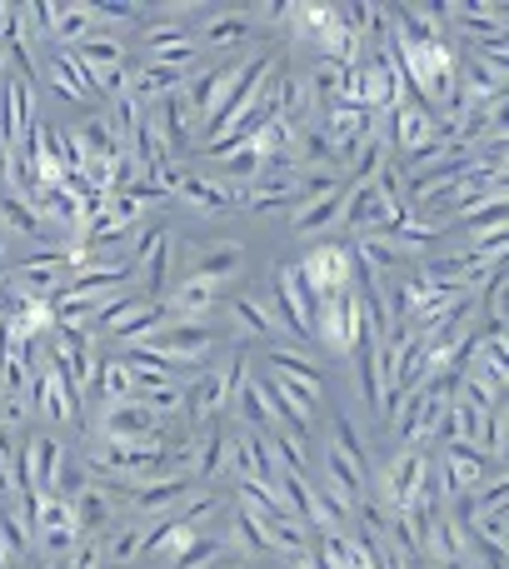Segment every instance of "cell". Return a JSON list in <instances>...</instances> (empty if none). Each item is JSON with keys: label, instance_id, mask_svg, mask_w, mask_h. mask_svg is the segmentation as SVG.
<instances>
[{"label": "cell", "instance_id": "6da1fadb", "mask_svg": "<svg viewBox=\"0 0 509 569\" xmlns=\"http://www.w3.org/2000/svg\"><path fill=\"white\" fill-rule=\"evenodd\" d=\"M140 345L156 350V355H166L170 365H180L186 380H196V375L210 365V355L220 350V335L210 330V325H196V320H170L166 330H156L150 340H140Z\"/></svg>", "mask_w": 509, "mask_h": 569}, {"label": "cell", "instance_id": "7a4b0ae2", "mask_svg": "<svg viewBox=\"0 0 509 569\" xmlns=\"http://www.w3.org/2000/svg\"><path fill=\"white\" fill-rule=\"evenodd\" d=\"M265 70H270V56H250V60H240L236 80H230L226 96H220V100H216V110L206 116V126H200V140H196V146H210V140H220L240 116H246V110L255 106V96H260Z\"/></svg>", "mask_w": 509, "mask_h": 569}, {"label": "cell", "instance_id": "3957f363", "mask_svg": "<svg viewBox=\"0 0 509 569\" xmlns=\"http://www.w3.org/2000/svg\"><path fill=\"white\" fill-rule=\"evenodd\" d=\"M315 335L325 340V350H330L335 360H350L355 345L365 340V315H360V300H355V290L320 300V315H315Z\"/></svg>", "mask_w": 509, "mask_h": 569}, {"label": "cell", "instance_id": "277c9868", "mask_svg": "<svg viewBox=\"0 0 509 569\" xmlns=\"http://www.w3.org/2000/svg\"><path fill=\"white\" fill-rule=\"evenodd\" d=\"M350 246H340V240H325V246H310L300 256V276L310 284L315 300H330V295H345L350 290Z\"/></svg>", "mask_w": 509, "mask_h": 569}, {"label": "cell", "instance_id": "5b68a950", "mask_svg": "<svg viewBox=\"0 0 509 569\" xmlns=\"http://www.w3.org/2000/svg\"><path fill=\"white\" fill-rule=\"evenodd\" d=\"M425 460H430V450H420V445H405V450L395 455V460L380 470V505H385V510H390V515L410 510L415 490H420Z\"/></svg>", "mask_w": 509, "mask_h": 569}, {"label": "cell", "instance_id": "8992f818", "mask_svg": "<svg viewBox=\"0 0 509 569\" xmlns=\"http://www.w3.org/2000/svg\"><path fill=\"white\" fill-rule=\"evenodd\" d=\"M86 435H100V440H156V435H166V420L150 415L140 400H126V405H106L100 425H90Z\"/></svg>", "mask_w": 509, "mask_h": 569}, {"label": "cell", "instance_id": "52a82bcc", "mask_svg": "<svg viewBox=\"0 0 509 569\" xmlns=\"http://www.w3.org/2000/svg\"><path fill=\"white\" fill-rule=\"evenodd\" d=\"M226 470H236V480H260L270 485L275 475H280V465H275L270 445H265V435L255 430H230L226 435Z\"/></svg>", "mask_w": 509, "mask_h": 569}, {"label": "cell", "instance_id": "ba28073f", "mask_svg": "<svg viewBox=\"0 0 509 569\" xmlns=\"http://www.w3.org/2000/svg\"><path fill=\"white\" fill-rule=\"evenodd\" d=\"M385 126V150H400V156H410V150H420L425 140H435V110L425 106H410V100H400L395 110H385L380 116Z\"/></svg>", "mask_w": 509, "mask_h": 569}, {"label": "cell", "instance_id": "9c48e42d", "mask_svg": "<svg viewBox=\"0 0 509 569\" xmlns=\"http://www.w3.org/2000/svg\"><path fill=\"white\" fill-rule=\"evenodd\" d=\"M176 196L186 200L190 216H200V220H216V216H226V210L240 206V190L226 186L220 176H210V170H186V180H180Z\"/></svg>", "mask_w": 509, "mask_h": 569}, {"label": "cell", "instance_id": "30bf717a", "mask_svg": "<svg viewBox=\"0 0 509 569\" xmlns=\"http://www.w3.org/2000/svg\"><path fill=\"white\" fill-rule=\"evenodd\" d=\"M440 470H445V485H450V495H470V490H480L485 480H490V470L495 465L480 455V445H470V440H455V445H445L440 455Z\"/></svg>", "mask_w": 509, "mask_h": 569}, {"label": "cell", "instance_id": "8fae6325", "mask_svg": "<svg viewBox=\"0 0 509 569\" xmlns=\"http://www.w3.org/2000/svg\"><path fill=\"white\" fill-rule=\"evenodd\" d=\"M46 80H50V96L66 100V106H86V100H96L90 70H86V60H80L76 50H56L50 66H46Z\"/></svg>", "mask_w": 509, "mask_h": 569}, {"label": "cell", "instance_id": "7c38bea8", "mask_svg": "<svg viewBox=\"0 0 509 569\" xmlns=\"http://www.w3.org/2000/svg\"><path fill=\"white\" fill-rule=\"evenodd\" d=\"M180 500H190V475H156L146 485H130V510L136 515H170L180 510Z\"/></svg>", "mask_w": 509, "mask_h": 569}, {"label": "cell", "instance_id": "4fadbf2b", "mask_svg": "<svg viewBox=\"0 0 509 569\" xmlns=\"http://www.w3.org/2000/svg\"><path fill=\"white\" fill-rule=\"evenodd\" d=\"M330 450L340 455V460H350V470L360 475V480L375 490V460H370V445H365L360 425H355L345 410H335V415H330Z\"/></svg>", "mask_w": 509, "mask_h": 569}, {"label": "cell", "instance_id": "5bb4252c", "mask_svg": "<svg viewBox=\"0 0 509 569\" xmlns=\"http://www.w3.org/2000/svg\"><path fill=\"white\" fill-rule=\"evenodd\" d=\"M20 445H26L30 485H36V495H50V485H56L60 460H66V445H60L50 430H30V435H20Z\"/></svg>", "mask_w": 509, "mask_h": 569}, {"label": "cell", "instance_id": "9a60e30c", "mask_svg": "<svg viewBox=\"0 0 509 569\" xmlns=\"http://www.w3.org/2000/svg\"><path fill=\"white\" fill-rule=\"evenodd\" d=\"M226 410H230L226 375H220V370H200L196 380L186 385V415H190V425H206V420H216V415H226Z\"/></svg>", "mask_w": 509, "mask_h": 569}, {"label": "cell", "instance_id": "2e32d148", "mask_svg": "<svg viewBox=\"0 0 509 569\" xmlns=\"http://www.w3.org/2000/svg\"><path fill=\"white\" fill-rule=\"evenodd\" d=\"M230 325H236V335H250V340H280V325H275L270 305L255 290L230 295Z\"/></svg>", "mask_w": 509, "mask_h": 569}, {"label": "cell", "instance_id": "e0dca14e", "mask_svg": "<svg viewBox=\"0 0 509 569\" xmlns=\"http://www.w3.org/2000/svg\"><path fill=\"white\" fill-rule=\"evenodd\" d=\"M246 240H216V246H206L200 250V260H196V270L190 276H200V280H210V284H230L246 270Z\"/></svg>", "mask_w": 509, "mask_h": 569}, {"label": "cell", "instance_id": "ac0fdd59", "mask_svg": "<svg viewBox=\"0 0 509 569\" xmlns=\"http://www.w3.org/2000/svg\"><path fill=\"white\" fill-rule=\"evenodd\" d=\"M440 410H445L440 400H430L425 390H410V395H405V405H400V415H395V435H400L405 445L430 440V430H435V420H440Z\"/></svg>", "mask_w": 509, "mask_h": 569}, {"label": "cell", "instance_id": "d6986e66", "mask_svg": "<svg viewBox=\"0 0 509 569\" xmlns=\"http://www.w3.org/2000/svg\"><path fill=\"white\" fill-rule=\"evenodd\" d=\"M166 305H170V315H176V320L206 325V315L220 305V284H210V280H200V276H186Z\"/></svg>", "mask_w": 509, "mask_h": 569}, {"label": "cell", "instance_id": "ffe728a7", "mask_svg": "<svg viewBox=\"0 0 509 569\" xmlns=\"http://www.w3.org/2000/svg\"><path fill=\"white\" fill-rule=\"evenodd\" d=\"M170 320H176V315H170L166 300H146V305H136V310H130L120 325H110L106 335H110V340H120V345H140V340H150L156 330H166Z\"/></svg>", "mask_w": 509, "mask_h": 569}, {"label": "cell", "instance_id": "44dd1931", "mask_svg": "<svg viewBox=\"0 0 509 569\" xmlns=\"http://www.w3.org/2000/svg\"><path fill=\"white\" fill-rule=\"evenodd\" d=\"M150 110V120H156V130H160V146L170 150V156H180V150H190V110H186V96H170V100H160V106H146Z\"/></svg>", "mask_w": 509, "mask_h": 569}, {"label": "cell", "instance_id": "7402d4cb", "mask_svg": "<svg viewBox=\"0 0 509 569\" xmlns=\"http://www.w3.org/2000/svg\"><path fill=\"white\" fill-rule=\"evenodd\" d=\"M186 86H190V76H180V70L140 66V70H130V90H126V96H136L140 106H160V100L180 96Z\"/></svg>", "mask_w": 509, "mask_h": 569}, {"label": "cell", "instance_id": "603a6c76", "mask_svg": "<svg viewBox=\"0 0 509 569\" xmlns=\"http://www.w3.org/2000/svg\"><path fill=\"white\" fill-rule=\"evenodd\" d=\"M76 140H80L86 166H110L116 156H126V140L116 136V126H110L106 116H90L86 126H76Z\"/></svg>", "mask_w": 509, "mask_h": 569}, {"label": "cell", "instance_id": "cb8c5ba5", "mask_svg": "<svg viewBox=\"0 0 509 569\" xmlns=\"http://www.w3.org/2000/svg\"><path fill=\"white\" fill-rule=\"evenodd\" d=\"M86 395H96L100 405H126V400H136V375H130L126 360H116V355H100L96 380H90Z\"/></svg>", "mask_w": 509, "mask_h": 569}, {"label": "cell", "instance_id": "d4e9b609", "mask_svg": "<svg viewBox=\"0 0 509 569\" xmlns=\"http://www.w3.org/2000/svg\"><path fill=\"white\" fill-rule=\"evenodd\" d=\"M255 36V20L246 16V10H220V6H210L206 10V46L210 50H226V46H246V40Z\"/></svg>", "mask_w": 509, "mask_h": 569}, {"label": "cell", "instance_id": "484cf974", "mask_svg": "<svg viewBox=\"0 0 509 569\" xmlns=\"http://www.w3.org/2000/svg\"><path fill=\"white\" fill-rule=\"evenodd\" d=\"M236 70H240V60H230V66H216V70H206V76L190 80V86L180 90L190 116H210V110H216V100L226 96V86L236 80Z\"/></svg>", "mask_w": 509, "mask_h": 569}, {"label": "cell", "instance_id": "4316f807", "mask_svg": "<svg viewBox=\"0 0 509 569\" xmlns=\"http://www.w3.org/2000/svg\"><path fill=\"white\" fill-rule=\"evenodd\" d=\"M355 370H360V400L370 415H380V395H385V365H380V350H375V340L365 335L360 345H355Z\"/></svg>", "mask_w": 509, "mask_h": 569}, {"label": "cell", "instance_id": "83f0119b", "mask_svg": "<svg viewBox=\"0 0 509 569\" xmlns=\"http://www.w3.org/2000/svg\"><path fill=\"white\" fill-rule=\"evenodd\" d=\"M320 465H325V480H330V485H325V490H330V495H335V500H340V505H345V510H355V500H360V495H365V490H370V485H365V480H360V475H355V470H350V460H340V455H335V450H330V445H325Z\"/></svg>", "mask_w": 509, "mask_h": 569}, {"label": "cell", "instance_id": "f1b7e54d", "mask_svg": "<svg viewBox=\"0 0 509 569\" xmlns=\"http://www.w3.org/2000/svg\"><path fill=\"white\" fill-rule=\"evenodd\" d=\"M265 535H270V550L285 555V560H300V555H310L315 545V530L305 520H290V515H280V520L265 525Z\"/></svg>", "mask_w": 509, "mask_h": 569}, {"label": "cell", "instance_id": "f546056e", "mask_svg": "<svg viewBox=\"0 0 509 569\" xmlns=\"http://www.w3.org/2000/svg\"><path fill=\"white\" fill-rule=\"evenodd\" d=\"M0 226H6L10 236L46 240V226H40L36 200H20V196H10V190H0Z\"/></svg>", "mask_w": 509, "mask_h": 569}, {"label": "cell", "instance_id": "4dcf8cb0", "mask_svg": "<svg viewBox=\"0 0 509 569\" xmlns=\"http://www.w3.org/2000/svg\"><path fill=\"white\" fill-rule=\"evenodd\" d=\"M146 525L140 520H126L116 535H106V569H126V565H136L140 555H146Z\"/></svg>", "mask_w": 509, "mask_h": 569}, {"label": "cell", "instance_id": "1f68e13d", "mask_svg": "<svg viewBox=\"0 0 509 569\" xmlns=\"http://www.w3.org/2000/svg\"><path fill=\"white\" fill-rule=\"evenodd\" d=\"M86 36H96V10H90V0H80V6H60L50 40H60V50H76Z\"/></svg>", "mask_w": 509, "mask_h": 569}, {"label": "cell", "instance_id": "d6a6232c", "mask_svg": "<svg viewBox=\"0 0 509 569\" xmlns=\"http://www.w3.org/2000/svg\"><path fill=\"white\" fill-rule=\"evenodd\" d=\"M265 445H270V455H275V465H280L285 475H300V480H310V445L305 440H295L290 430H270L265 435Z\"/></svg>", "mask_w": 509, "mask_h": 569}, {"label": "cell", "instance_id": "836d02e7", "mask_svg": "<svg viewBox=\"0 0 509 569\" xmlns=\"http://www.w3.org/2000/svg\"><path fill=\"white\" fill-rule=\"evenodd\" d=\"M176 250H180V240L176 236H166L156 250L146 256V266H140V284H146V295H166V284H170V266H176Z\"/></svg>", "mask_w": 509, "mask_h": 569}, {"label": "cell", "instance_id": "e575fe53", "mask_svg": "<svg viewBox=\"0 0 509 569\" xmlns=\"http://www.w3.org/2000/svg\"><path fill=\"white\" fill-rule=\"evenodd\" d=\"M385 160H390V150H385V140H380V136H370L360 150H355L350 160H345V176H340V180H345V186H365V180H375V176H380V166H385Z\"/></svg>", "mask_w": 509, "mask_h": 569}, {"label": "cell", "instance_id": "d590c367", "mask_svg": "<svg viewBox=\"0 0 509 569\" xmlns=\"http://www.w3.org/2000/svg\"><path fill=\"white\" fill-rule=\"evenodd\" d=\"M275 390H280V400L290 405L305 425H310V415L325 405V385H305V380H290V375H275Z\"/></svg>", "mask_w": 509, "mask_h": 569}, {"label": "cell", "instance_id": "8d00e7d4", "mask_svg": "<svg viewBox=\"0 0 509 569\" xmlns=\"http://www.w3.org/2000/svg\"><path fill=\"white\" fill-rule=\"evenodd\" d=\"M216 565H226V540H216V535H196V540L170 560V569H216Z\"/></svg>", "mask_w": 509, "mask_h": 569}, {"label": "cell", "instance_id": "74e56055", "mask_svg": "<svg viewBox=\"0 0 509 569\" xmlns=\"http://www.w3.org/2000/svg\"><path fill=\"white\" fill-rule=\"evenodd\" d=\"M226 435L230 430H206V435H200V450H196V470H190V480H216V475H226Z\"/></svg>", "mask_w": 509, "mask_h": 569}, {"label": "cell", "instance_id": "f35d334b", "mask_svg": "<svg viewBox=\"0 0 509 569\" xmlns=\"http://www.w3.org/2000/svg\"><path fill=\"white\" fill-rule=\"evenodd\" d=\"M230 530H236V545L246 555H270V535H265V520H255L246 505H230Z\"/></svg>", "mask_w": 509, "mask_h": 569}, {"label": "cell", "instance_id": "ab89813d", "mask_svg": "<svg viewBox=\"0 0 509 569\" xmlns=\"http://www.w3.org/2000/svg\"><path fill=\"white\" fill-rule=\"evenodd\" d=\"M460 226L470 230V240H475V236H485V230H500V226H509V196H490V200H480L475 210H465V216H460Z\"/></svg>", "mask_w": 509, "mask_h": 569}, {"label": "cell", "instance_id": "60d3db41", "mask_svg": "<svg viewBox=\"0 0 509 569\" xmlns=\"http://www.w3.org/2000/svg\"><path fill=\"white\" fill-rule=\"evenodd\" d=\"M236 415L250 425L255 435H260L265 425H270V430H275V420H270V405H265V385L255 380V375H250L246 385H240V395H236Z\"/></svg>", "mask_w": 509, "mask_h": 569}, {"label": "cell", "instance_id": "b9f144b4", "mask_svg": "<svg viewBox=\"0 0 509 569\" xmlns=\"http://www.w3.org/2000/svg\"><path fill=\"white\" fill-rule=\"evenodd\" d=\"M295 136H300V126H290V120L275 116L270 126H265L260 136L250 140V146L260 150V160H270V156H295Z\"/></svg>", "mask_w": 509, "mask_h": 569}, {"label": "cell", "instance_id": "7bdbcfd3", "mask_svg": "<svg viewBox=\"0 0 509 569\" xmlns=\"http://www.w3.org/2000/svg\"><path fill=\"white\" fill-rule=\"evenodd\" d=\"M76 56L86 60V66H126V46H120L116 36H106V30H96V36L80 40Z\"/></svg>", "mask_w": 509, "mask_h": 569}, {"label": "cell", "instance_id": "ee69618b", "mask_svg": "<svg viewBox=\"0 0 509 569\" xmlns=\"http://www.w3.org/2000/svg\"><path fill=\"white\" fill-rule=\"evenodd\" d=\"M505 420H509L505 405H495V410L480 415V440H475V445H480V455H485L490 465L505 460Z\"/></svg>", "mask_w": 509, "mask_h": 569}, {"label": "cell", "instance_id": "f6af8a7d", "mask_svg": "<svg viewBox=\"0 0 509 569\" xmlns=\"http://www.w3.org/2000/svg\"><path fill=\"white\" fill-rule=\"evenodd\" d=\"M90 485V470L80 465V455H70L66 450V460H60V470H56V485H50V495L56 500H66V505H76V495Z\"/></svg>", "mask_w": 509, "mask_h": 569}, {"label": "cell", "instance_id": "bcb514c9", "mask_svg": "<svg viewBox=\"0 0 509 569\" xmlns=\"http://www.w3.org/2000/svg\"><path fill=\"white\" fill-rule=\"evenodd\" d=\"M270 370L275 375H290V380H305V385H325L320 365L305 360V355H295V350H270Z\"/></svg>", "mask_w": 509, "mask_h": 569}, {"label": "cell", "instance_id": "7dc6e473", "mask_svg": "<svg viewBox=\"0 0 509 569\" xmlns=\"http://www.w3.org/2000/svg\"><path fill=\"white\" fill-rule=\"evenodd\" d=\"M196 450H200V435H180V440H166V455H160V470L166 475H190L196 470Z\"/></svg>", "mask_w": 509, "mask_h": 569}, {"label": "cell", "instance_id": "c3c4849f", "mask_svg": "<svg viewBox=\"0 0 509 569\" xmlns=\"http://www.w3.org/2000/svg\"><path fill=\"white\" fill-rule=\"evenodd\" d=\"M260 166H265L260 150L246 146V150H236V156L220 160V176H230L236 186H255V180H260ZM230 180H226V186H230Z\"/></svg>", "mask_w": 509, "mask_h": 569}, {"label": "cell", "instance_id": "681fc988", "mask_svg": "<svg viewBox=\"0 0 509 569\" xmlns=\"http://www.w3.org/2000/svg\"><path fill=\"white\" fill-rule=\"evenodd\" d=\"M136 400L146 405L150 415H160V420H166V415H180V410H186V385H156V390H140Z\"/></svg>", "mask_w": 509, "mask_h": 569}, {"label": "cell", "instance_id": "f907efd6", "mask_svg": "<svg viewBox=\"0 0 509 569\" xmlns=\"http://www.w3.org/2000/svg\"><path fill=\"white\" fill-rule=\"evenodd\" d=\"M180 40H196L186 20H156V26H146V50H150V56H156V50H166V46H180Z\"/></svg>", "mask_w": 509, "mask_h": 569}, {"label": "cell", "instance_id": "816d5d0a", "mask_svg": "<svg viewBox=\"0 0 509 569\" xmlns=\"http://www.w3.org/2000/svg\"><path fill=\"white\" fill-rule=\"evenodd\" d=\"M340 186H345V180L335 176V170H305V176H300V210L315 206V200H325L330 190H340Z\"/></svg>", "mask_w": 509, "mask_h": 569}, {"label": "cell", "instance_id": "f5cc1de1", "mask_svg": "<svg viewBox=\"0 0 509 569\" xmlns=\"http://www.w3.org/2000/svg\"><path fill=\"white\" fill-rule=\"evenodd\" d=\"M66 560L70 569H106V535H80Z\"/></svg>", "mask_w": 509, "mask_h": 569}, {"label": "cell", "instance_id": "db71d44e", "mask_svg": "<svg viewBox=\"0 0 509 569\" xmlns=\"http://www.w3.org/2000/svg\"><path fill=\"white\" fill-rule=\"evenodd\" d=\"M96 10V26H110V20H136V16H150V6H136V0H90Z\"/></svg>", "mask_w": 509, "mask_h": 569}, {"label": "cell", "instance_id": "11a10c76", "mask_svg": "<svg viewBox=\"0 0 509 569\" xmlns=\"http://www.w3.org/2000/svg\"><path fill=\"white\" fill-rule=\"evenodd\" d=\"M220 505H226V500H220V495H196V500H180V520H186L190 525V530H200V525H206L210 520V515H220Z\"/></svg>", "mask_w": 509, "mask_h": 569}, {"label": "cell", "instance_id": "9f6ffc18", "mask_svg": "<svg viewBox=\"0 0 509 569\" xmlns=\"http://www.w3.org/2000/svg\"><path fill=\"white\" fill-rule=\"evenodd\" d=\"M20 10H26V36H50V30H56L60 6H50V0H30V6H20Z\"/></svg>", "mask_w": 509, "mask_h": 569}, {"label": "cell", "instance_id": "6f0895ef", "mask_svg": "<svg viewBox=\"0 0 509 569\" xmlns=\"http://www.w3.org/2000/svg\"><path fill=\"white\" fill-rule=\"evenodd\" d=\"M430 565V560H425ZM430 569H470V555H460V560H440V565H430Z\"/></svg>", "mask_w": 509, "mask_h": 569}, {"label": "cell", "instance_id": "680465c9", "mask_svg": "<svg viewBox=\"0 0 509 569\" xmlns=\"http://www.w3.org/2000/svg\"><path fill=\"white\" fill-rule=\"evenodd\" d=\"M10 156H16V150H10L6 140H0V180H6V170H10Z\"/></svg>", "mask_w": 509, "mask_h": 569}, {"label": "cell", "instance_id": "91938a15", "mask_svg": "<svg viewBox=\"0 0 509 569\" xmlns=\"http://www.w3.org/2000/svg\"><path fill=\"white\" fill-rule=\"evenodd\" d=\"M46 569H70V560L66 555H56V560H46Z\"/></svg>", "mask_w": 509, "mask_h": 569}, {"label": "cell", "instance_id": "94428289", "mask_svg": "<svg viewBox=\"0 0 509 569\" xmlns=\"http://www.w3.org/2000/svg\"><path fill=\"white\" fill-rule=\"evenodd\" d=\"M0 76H6V50H0Z\"/></svg>", "mask_w": 509, "mask_h": 569}, {"label": "cell", "instance_id": "6125c7cd", "mask_svg": "<svg viewBox=\"0 0 509 569\" xmlns=\"http://www.w3.org/2000/svg\"><path fill=\"white\" fill-rule=\"evenodd\" d=\"M216 569H246V565H216Z\"/></svg>", "mask_w": 509, "mask_h": 569}]
</instances>
